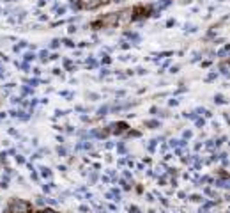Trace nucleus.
<instances>
[{"instance_id": "1", "label": "nucleus", "mask_w": 230, "mask_h": 213, "mask_svg": "<svg viewBox=\"0 0 230 213\" xmlns=\"http://www.w3.org/2000/svg\"><path fill=\"white\" fill-rule=\"evenodd\" d=\"M11 213H30V206L25 203V201H19V199H14L9 206Z\"/></svg>"}, {"instance_id": "2", "label": "nucleus", "mask_w": 230, "mask_h": 213, "mask_svg": "<svg viewBox=\"0 0 230 213\" xmlns=\"http://www.w3.org/2000/svg\"><path fill=\"white\" fill-rule=\"evenodd\" d=\"M110 128H113V132L120 133V132H124V130H126V123H115V124H112Z\"/></svg>"}, {"instance_id": "3", "label": "nucleus", "mask_w": 230, "mask_h": 213, "mask_svg": "<svg viewBox=\"0 0 230 213\" xmlns=\"http://www.w3.org/2000/svg\"><path fill=\"white\" fill-rule=\"evenodd\" d=\"M168 5H170V0H161V2H158V7H159V9L168 7Z\"/></svg>"}, {"instance_id": "4", "label": "nucleus", "mask_w": 230, "mask_h": 213, "mask_svg": "<svg viewBox=\"0 0 230 213\" xmlns=\"http://www.w3.org/2000/svg\"><path fill=\"white\" fill-rule=\"evenodd\" d=\"M145 126H151V128H158V126H159V123H158V121H147V123H145Z\"/></svg>"}, {"instance_id": "5", "label": "nucleus", "mask_w": 230, "mask_h": 213, "mask_svg": "<svg viewBox=\"0 0 230 213\" xmlns=\"http://www.w3.org/2000/svg\"><path fill=\"white\" fill-rule=\"evenodd\" d=\"M41 171H43V176H44V178H50V176H51V171H50V169H46V167H43Z\"/></svg>"}, {"instance_id": "6", "label": "nucleus", "mask_w": 230, "mask_h": 213, "mask_svg": "<svg viewBox=\"0 0 230 213\" xmlns=\"http://www.w3.org/2000/svg\"><path fill=\"white\" fill-rule=\"evenodd\" d=\"M106 112H108V107H106V105H105V107H101V108L97 110V114H99V116H105Z\"/></svg>"}, {"instance_id": "7", "label": "nucleus", "mask_w": 230, "mask_h": 213, "mask_svg": "<svg viewBox=\"0 0 230 213\" xmlns=\"http://www.w3.org/2000/svg\"><path fill=\"white\" fill-rule=\"evenodd\" d=\"M214 101H216V103H225V100H223V96H221V94H218V96L214 98Z\"/></svg>"}, {"instance_id": "8", "label": "nucleus", "mask_w": 230, "mask_h": 213, "mask_svg": "<svg viewBox=\"0 0 230 213\" xmlns=\"http://www.w3.org/2000/svg\"><path fill=\"white\" fill-rule=\"evenodd\" d=\"M58 43H60L58 39H53V41H51V48H57V46H58Z\"/></svg>"}, {"instance_id": "9", "label": "nucleus", "mask_w": 230, "mask_h": 213, "mask_svg": "<svg viewBox=\"0 0 230 213\" xmlns=\"http://www.w3.org/2000/svg\"><path fill=\"white\" fill-rule=\"evenodd\" d=\"M34 57H35V55H34V53H27V55H25V60H32V59H34Z\"/></svg>"}, {"instance_id": "10", "label": "nucleus", "mask_w": 230, "mask_h": 213, "mask_svg": "<svg viewBox=\"0 0 230 213\" xmlns=\"http://www.w3.org/2000/svg\"><path fill=\"white\" fill-rule=\"evenodd\" d=\"M221 73H223V75L229 73V71H227V64H221Z\"/></svg>"}, {"instance_id": "11", "label": "nucleus", "mask_w": 230, "mask_h": 213, "mask_svg": "<svg viewBox=\"0 0 230 213\" xmlns=\"http://www.w3.org/2000/svg\"><path fill=\"white\" fill-rule=\"evenodd\" d=\"M46 57H48V52H41V59L46 60Z\"/></svg>"}, {"instance_id": "12", "label": "nucleus", "mask_w": 230, "mask_h": 213, "mask_svg": "<svg viewBox=\"0 0 230 213\" xmlns=\"http://www.w3.org/2000/svg\"><path fill=\"white\" fill-rule=\"evenodd\" d=\"M186 117H190V119H197V116H195L193 112H191V114H186Z\"/></svg>"}, {"instance_id": "13", "label": "nucleus", "mask_w": 230, "mask_h": 213, "mask_svg": "<svg viewBox=\"0 0 230 213\" xmlns=\"http://www.w3.org/2000/svg\"><path fill=\"white\" fill-rule=\"evenodd\" d=\"M58 155H62V156H64V155H66V149H64V148H58Z\"/></svg>"}, {"instance_id": "14", "label": "nucleus", "mask_w": 230, "mask_h": 213, "mask_svg": "<svg viewBox=\"0 0 230 213\" xmlns=\"http://www.w3.org/2000/svg\"><path fill=\"white\" fill-rule=\"evenodd\" d=\"M129 212H131V213H140V212H138V208H135V206H133V208H129Z\"/></svg>"}, {"instance_id": "15", "label": "nucleus", "mask_w": 230, "mask_h": 213, "mask_svg": "<svg viewBox=\"0 0 230 213\" xmlns=\"http://www.w3.org/2000/svg\"><path fill=\"white\" fill-rule=\"evenodd\" d=\"M44 213H55V212H44Z\"/></svg>"}, {"instance_id": "16", "label": "nucleus", "mask_w": 230, "mask_h": 213, "mask_svg": "<svg viewBox=\"0 0 230 213\" xmlns=\"http://www.w3.org/2000/svg\"><path fill=\"white\" fill-rule=\"evenodd\" d=\"M7 2H12V0H7Z\"/></svg>"}]
</instances>
